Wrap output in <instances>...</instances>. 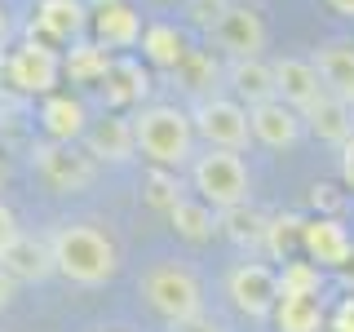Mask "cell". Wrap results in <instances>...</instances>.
Segmentation results:
<instances>
[{
	"label": "cell",
	"instance_id": "cell-1",
	"mask_svg": "<svg viewBox=\"0 0 354 332\" xmlns=\"http://www.w3.org/2000/svg\"><path fill=\"white\" fill-rule=\"evenodd\" d=\"M53 270L75 288H102L120 275V248L93 221H58L49 230Z\"/></svg>",
	"mask_w": 354,
	"mask_h": 332
},
{
	"label": "cell",
	"instance_id": "cell-2",
	"mask_svg": "<svg viewBox=\"0 0 354 332\" xmlns=\"http://www.w3.org/2000/svg\"><path fill=\"white\" fill-rule=\"evenodd\" d=\"M133 138H138V155L151 169H191L195 160V120L191 111L177 102H151L133 116Z\"/></svg>",
	"mask_w": 354,
	"mask_h": 332
},
{
	"label": "cell",
	"instance_id": "cell-3",
	"mask_svg": "<svg viewBox=\"0 0 354 332\" xmlns=\"http://www.w3.org/2000/svg\"><path fill=\"white\" fill-rule=\"evenodd\" d=\"M138 288H142V297H147V306L169 328L191 324V319L204 315V284H199V275L191 270V266H182V261H155V266H147L142 279H138Z\"/></svg>",
	"mask_w": 354,
	"mask_h": 332
},
{
	"label": "cell",
	"instance_id": "cell-4",
	"mask_svg": "<svg viewBox=\"0 0 354 332\" xmlns=\"http://www.w3.org/2000/svg\"><path fill=\"white\" fill-rule=\"evenodd\" d=\"M191 186H195V195L204 199L208 208L226 213V208L248 204L252 173H248V164H243L239 151L208 147V151H195V160H191Z\"/></svg>",
	"mask_w": 354,
	"mask_h": 332
},
{
	"label": "cell",
	"instance_id": "cell-5",
	"mask_svg": "<svg viewBox=\"0 0 354 332\" xmlns=\"http://www.w3.org/2000/svg\"><path fill=\"white\" fill-rule=\"evenodd\" d=\"M31 169L53 195H80L97 182V160L80 151L75 142H36L31 147Z\"/></svg>",
	"mask_w": 354,
	"mask_h": 332
},
{
	"label": "cell",
	"instance_id": "cell-6",
	"mask_svg": "<svg viewBox=\"0 0 354 332\" xmlns=\"http://www.w3.org/2000/svg\"><path fill=\"white\" fill-rule=\"evenodd\" d=\"M5 80L9 89L18 93H31V98H49L62 80V53L53 44H44L36 36H27L22 44H14L5 58Z\"/></svg>",
	"mask_w": 354,
	"mask_h": 332
},
{
	"label": "cell",
	"instance_id": "cell-7",
	"mask_svg": "<svg viewBox=\"0 0 354 332\" xmlns=\"http://www.w3.org/2000/svg\"><path fill=\"white\" fill-rule=\"evenodd\" d=\"M195 138H204L208 147H221V151H243L252 142V124H248V107L235 102V98H199L195 111Z\"/></svg>",
	"mask_w": 354,
	"mask_h": 332
},
{
	"label": "cell",
	"instance_id": "cell-8",
	"mask_svg": "<svg viewBox=\"0 0 354 332\" xmlns=\"http://www.w3.org/2000/svg\"><path fill=\"white\" fill-rule=\"evenodd\" d=\"M208 44L226 58H261L266 53V22L252 5H226L208 22Z\"/></svg>",
	"mask_w": 354,
	"mask_h": 332
},
{
	"label": "cell",
	"instance_id": "cell-9",
	"mask_svg": "<svg viewBox=\"0 0 354 332\" xmlns=\"http://www.w3.org/2000/svg\"><path fill=\"white\" fill-rule=\"evenodd\" d=\"M226 297L243 319H266L274 315V302H279V275L266 261H239L226 275Z\"/></svg>",
	"mask_w": 354,
	"mask_h": 332
},
{
	"label": "cell",
	"instance_id": "cell-10",
	"mask_svg": "<svg viewBox=\"0 0 354 332\" xmlns=\"http://www.w3.org/2000/svg\"><path fill=\"white\" fill-rule=\"evenodd\" d=\"M88 18H93V9L84 0H36L27 36H36L44 44H75L84 40Z\"/></svg>",
	"mask_w": 354,
	"mask_h": 332
},
{
	"label": "cell",
	"instance_id": "cell-11",
	"mask_svg": "<svg viewBox=\"0 0 354 332\" xmlns=\"http://www.w3.org/2000/svg\"><path fill=\"white\" fill-rule=\"evenodd\" d=\"M0 270L14 284H44L49 275H58L53 270L49 235H27V230H18V235L0 248Z\"/></svg>",
	"mask_w": 354,
	"mask_h": 332
},
{
	"label": "cell",
	"instance_id": "cell-12",
	"mask_svg": "<svg viewBox=\"0 0 354 332\" xmlns=\"http://www.w3.org/2000/svg\"><path fill=\"white\" fill-rule=\"evenodd\" d=\"M84 151L93 155L97 164H129L133 155H138V138H133V120L120 116V111H111V116L93 120V124L84 129Z\"/></svg>",
	"mask_w": 354,
	"mask_h": 332
},
{
	"label": "cell",
	"instance_id": "cell-13",
	"mask_svg": "<svg viewBox=\"0 0 354 332\" xmlns=\"http://www.w3.org/2000/svg\"><path fill=\"white\" fill-rule=\"evenodd\" d=\"M248 124H252V138H257L261 147L288 151V147H297L306 120H301V111H292L288 102L270 98V102H261V107H248Z\"/></svg>",
	"mask_w": 354,
	"mask_h": 332
},
{
	"label": "cell",
	"instance_id": "cell-14",
	"mask_svg": "<svg viewBox=\"0 0 354 332\" xmlns=\"http://www.w3.org/2000/svg\"><path fill=\"white\" fill-rule=\"evenodd\" d=\"M270 66H274V98L288 102L292 111L306 116V111L324 98V80H319V71H315L310 58H279Z\"/></svg>",
	"mask_w": 354,
	"mask_h": 332
},
{
	"label": "cell",
	"instance_id": "cell-15",
	"mask_svg": "<svg viewBox=\"0 0 354 332\" xmlns=\"http://www.w3.org/2000/svg\"><path fill=\"white\" fill-rule=\"evenodd\" d=\"M88 27H93V40H102L106 49H133L142 40V31H147L142 27V14L129 0H97Z\"/></svg>",
	"mask_w": 354,
	"mask_h": 332
},
{
	"label": "cell",
	"instance_id": "cell-16",
	"mask_svg": "<svg viewBox=\"0 0 354 332\" xmlns=\"http://www.w3.org/2000/svg\"><path fill=\"white\" fill-rule=\"evenodd\" d=\"M301 248L310 252V261H315L319 270H324V266L337 270V266L350 257L354 239H350V230H346L341 217H310V221H301Z\"/></svg>",
	"mask_w": 354,
	"mask_h": 332
},
{
	"label": "cell",
	"instance_id": "cell-17",
	"mask_svg": "<svg viewBox=\"0 0 354 332\" xmlns=\"http://www.w3.org/2000/svg\"><path fill=\"white\" fill-rule=\"evenodd\" d=\"M151 93V75L147 66L138 58H129V53H120L115 62H111L106 80H102V98L111 111H129V107H142V98Z\"/></svg>",
	"mask_w": 354,
	"mask_h": 332
},
{
	"label": "cell",
	"instance_id": "cell-18",
	"mask_svg": "<svg viewBox=\"0 0 354 332\" xmlns=\"http://www.w3.org/2000/svg\"><path fill=\"white\" fill-rule=\"evenodd\" d=\"M301 120L310 124V133H315L319 142H328V147H337V151L354 138V107L346 102V98L328 93V89H324V98H319Z\"/></svg>",
	"mask_w": 354,
	"mask_h": 332
},
{
	"label": "cell",
	"instance_id": "cell-19",
	"mask_svg": "<svg viewBox=\"0 0 354 332\" xmlns=\"http://www.w3.org/2000/svg\"><path fill=\"white\" fill-rule=\"evenodd\" d=\"M226 84L243 107H261L274 98V66L266 58H230L226 62Z\"/></svg>",
	"mask_w": 354,
	"mask_h": 332
},
{
	"label": "cell",
	"instance_id": "cell-20",
	"mask_svg": "<svg viewBox=\"0 0 354 332\" xmlns=\"http://www.w3.org/2000/svg\"><path fill=\"white\" fill-rule=\"evenodd\" d=\"M40 129L49 142H80L88 129V111L71 93H49L40 102Z\"/></svg>",
	"mask_w": 354,
	"mask_h": 332
},
{
	"label": "cell",
	"instance_id": "cell-21",
	"mask_svg": "<svg viewBox=\"0 0 354 332\" xmlns=\"http://www.w3.org/2000/svg\"><path fill=\"white\" fill-rule=\"evenodd\" d=\"M310 62H315V71H319V80H324L328 93L346 98L354 107V44L350 40H328Z\"/></svg>",
	"mask_w": 354,
	"mask_h": 332
},
{
	"label": "cell",
	"instance_id": "cell-22",
	"mask_svg": "<svg viewBox=\"0 0 354 332\" xmlns=\"http://www.w3.org/2000/svg\"><path fill=\"white\" fill-rule=\"evenodd\" d=\"M274 328L279 332H324L328 310L319 293H279L274 302Z\"/></svg>",
	"mask_w": 354,
	"mask_h": 332
},
{
	"label": "cell",
	"instance_id": "cell-23",
	"mask_svg": "<svg viewBox=\"0 0 354 332\" xmlns=\"http://www.w3.org/2000/svg\"><path fill=\"white\" fill-rule=\"evenodd\" d=\"M111 62H115V53H111L102 40H75L71 49L62 53V75L71 84H102Z\"/></svg>",
	"mask_w": 354,
	"mask_h": 332
},
{
	"label": "cell",
	"instance_id": "cell-24",
	"mask_svg": "<svg viewBox=\"0 0 354 332\" xmlns=\"http://www.w3.org/2000/svg\"><path fill=\"white\" fill-rule=\"evenodd\" d=\"M138 44H142V58L151 66H160V71H177L182 58L191 53V44H186V36L173 27V22H151Z\"/></svg>",
	"mask_w": 354,
	"mask_h": 332
},
{
	"label": "cell",
	"instance_id": "cell-25",
	"mask_svg": "<svg viewBox=\"0 0 354 332\" xmlns=\"http://www.w3.org/2000/svg\"><path fill=\"white\" fill-rule=\"evenodd\" d=\"M173 75H177V84H182V89H191V93H199V98H213L217 84L226 80V66H217L213 49H191Z\"/></svg>",
	"mask_w": 354,
	"mask_h": 332
},
{
	"label": "cell",
	"instance_id": "cell-26",
	"mask_svg": "<svg viewBox=\"0 0 354 332\" xmlns=\"http://www.w3.org/2000/svg\"><path fill=\"white\" fill-rule=\"evenodd\" d=\"M169 221H173V230H177L186 243H208V239L217 235V208H208L199 195H195V199H191V195L177 199V208L169 213Z\"/></svg>",
	"mask_w": 354,
	"mask_h": 332
},
{
	"label": "cell",
	"instance_id": "cell-27",
	"mask_svg": "<svg viewBox=\"0 0 354 332\" xmlns=\"http://www.w3.org/2000/svg\"><path fill=\"white\" fill-rule=\"evenodd\" d=\"M266 221L252 204H239V208H226V213H217V230H226L230 243H239V248H257L266 239Z\"/></svg>",
	"mask_w": 354,
	"mask_h": 332
},
{
	"label": "cell",
	"instance_id": "cell-28",
	"mask_svg": "<svg viewBox=\"0 0 354 332\" xmlns=\"http://www.w3.org/2000/svg\"><path fill=\"white\" fill-rule=\"evenodd\" d=\"M177 199H186L182 177H177L173 169H151V173H147V204L160 208V213H173Z\"/></svg>",
	"mask_w": 354,
	"mask_h": 332
},
{
	"label": "cell",
	"instance_id": "cell-29",
	"mask_svg": "<svg viewBox=\"0 0 354 332\" xmlns=\"http://www.w3.org/2000/svg\"><path fill=\"white\" fill-rule=\"evenodd\" d=\"M279 293H324V270L315 261H283Z\"/></svg>",
	"mask_w": 354,
	"mask_h": 332
},
{
	"label": "cell",
	"instance_id": "cell-30",
	"mask_svg": "<svg viewBox=\"0 0 354 332\" xmlns=\"http://www.w3.org/2000/svg\"><path fill=\"white\" fill-rule=\"evenodd\" d=\"M292 239H301V217L297 213H288V217H270L266 221V252L270 257H279V261H288V243Z\"/></svg>",
	"mask_w": 354,
	"mask_h": 332
},
{
	"label": "cell",
	"instance_id": "cell-31",
	"mask_svg": "<svg viewBox=\"0 0 354 332\" xmlns=\"http://www.w3.org/2000/svg\"><path fill=\"white\" fill-rule=\"evenodd\" d=\"M328 324L337 328V332H354V293H350V297H341V302H337V310L328 315Z\"/></svg>",
	"mask_w": 354,
	"mask_h": 332
},
{
	"label": "cell",
	"instance_id": "cell-32",
	"mask_svg": "<svg viewBox=\"0 0 354 332\" xmlns=\"http://www.w3.org/2000/svg\"><path fill=\"white\" fill-rule=\"evenodd\" d=\"M14 235H18V217H14V208L0 199V248H5V243L14 239Z\"/></svg>",
	"mask_w": 354,
	"mask_h": 332
},
{
	"label": "cell",
	"instance_id": "cell-33",
	"mask_svg": "<svg viewBox=\"0 0 354 332\" xmlns=\"http://www.w3.org/2000/svg\"><path fill=\"white\" fill-rule=\"evenodd\" d=\"M341 182H346L350 191H354V138L346 142V147H341Z\"/></svg>",
	"mask_w": 354,
	"mask_h": 332
},
{
	"label": "cell",
	"instance_id": "cell-34",
	"mask_svg": "<svg viewBox=\"0 0 354 332\" xmlns=\"http://www.w3.org/2000/svg\"><path fill=\"white\" fill-rule=\"evenodd\" d=\"M173 332H226L217 324V319H208V315H199V319H191V324H177Z\"/></svg>",
	"mask_w": 354,
	"mask_h": 332
},
{
	"label": "cell",
	"instance_id": "cell-35",
	"mask_svg": "<svg viewBox=\"0 0 354 332\" xmlns=\"http://www.w3.org/2000/svg\"><path fill=\"white\" fill-rule=\"evenodd\" d=\"M14 297H18V284L9 279L5 270H0V310H5V306H14Z\"/></svg>",
	"mask_w": 354,
	"mask_h": 332
},
{
	"label": "cell",
	"instance_id": "cell-36",
	"mask_svg": "<svg viewBox=\"0 0 354 332\" xmlns=\"http://www.w3.org/2000/svg\"><path fill=\"white\" fill-rule=\"evenodd\" d=\"M337 279H341V284H346L350 293H354V248H350V257H346V261L337 266Z\"/></svg>",
	"mask_w": 354,
	"mask_h": 332
},
{
	"label": "cell",
	"instance_id": "cell-37",
	"mask_svg": "<svg viewBox=\"0 0 354 332\" xmlns=\"http://www.w3.org/2000/svg\"><path fill=\"white\" fill-rule=\"evenodd\" d=\"M324 5L332 14H341V18H354V0H324Z\"/></svg>",
	"mask_w": 354,
	"mask_h": 332
},
{
	"label": "cell",
	"instance_id": "cell-38",
	"mask_svg": "<svg viewBox=\"0 0 354 332\" xmlns=\"http://www.w3.org/2000/svg\"><path fill=\"white\" fill-rule=\"evenodd\" d=\"M195 9H208V14H217V9H226V5H235V0H191Z\"/></svg>",
	"mask_w": 354,
	"mask_h": 332
},
{
	"label": "cell",
	"instance_id": "cell-39",
	"mask_svg": "<svg viewBox=\"0 0 354 332\" xmlns=\"http://www.w3.org/2000/svg\"><path fill=\"white\" fill-rule=\"evenodd\" d=\"M5 31H9V22H5V9H0V44H5Z\"/></svg>",
	"mask_w": 354,
	"mask_h": 332
},
{
	"label": "cell",
	"instance_id": "cell-40",
	"mask_svg": "<svg viewBox=\"0 0 354 332\" xmlns=\"http://www.w3.org/2000/svg\"><path fill=\"white\" fill-rule=\"evenodd\" d=\"M324 332H337V328H332V324H328V328H324Z\"/></svg>",
	"mask_w": 354,
	"mask_h": 332
}]
</instances>
